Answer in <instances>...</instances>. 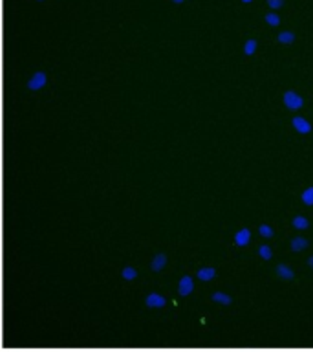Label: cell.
Listing matches in <instances>:
<instances>
[{"mask_svg":"<svg viewBox=\"0 0 313 352\" xmlns=\"http://www.w3.org/2000/svg\"><path fill=\"white\" fill-rule=\"evenodd\" d=\"M147 307L148 308L165 307V299L161 296H158V294H150V296L147 297Z\"/></svg>","mask_w":313,"mask_h":352,"instance_id":"cell-6","label":"cell"},{"mask_svg":"<svg viewBox=\"0 0 313 352\" xmlns=\"http://www.w3.org/2000/svg\"><path fill=\"white\" fill-rule=\"evenodd\" d=\"M214 275H216V270L214 268H203L198 272V279L211 280V279H214Z\"/></svg>","mask_w":313,"mask_h":352,"instance_id":"cell-10","label":"cell"},{"mask_svg":"<svg viewBox=\"0 0 313 352\" xmlns=\"http://www.w3.org/2000/svg\"><path fill=\"white\" fill-rule=\"evenodd\" d=\"M308 248V241L304 236H295L293 241H291V250L293 252H302V250H306Z\"/></svg>","mask_w":313,"mask_h":352,"instance_id":"cell-8","label":"cell"},{"mask_svg":"<svg viewBox=\"0 0 313 352\" xmlns=\"http://www.w3.org/2000/svg\"><path fill=\"white\" fill-rule=\"evenodd\" d=\"M277 274H279L280 279H284V280L295 279V275H293V270H291L290 266H286V264H279V266H277Z\"/></svg>","mask_w":313,"mask_h":352,"instance_id":"cell-5","label":"cell"},{"mask_svg":"<svg viewBox=\"0 0 313 352\" xmlns=\"http://www.w3.org/2000/svg\"><path fill=\"white\" fill-rule=\"evenodd\" d=\"M260 235L262 236H266V239H269V236H273V230H271V228H269V226H260Z\"/></svg>","mask_w":313,"mask_h":352,"instance_id":"cell-18","label":"cell"},{"mask_svg":"<svg viewBox=\"0 0 313 352\" xmlns=\"http://www.w3.org/2000/svg\"><path fill=\"white\" fill-rule=\"evenodd\" d=\"M44 82H46V74H44V72H37V74L30 79V82H27V88H30V90H38V88L44 87Z\"/></svg>","mask_w":313,"mask_h":352,"instance_id":"cell-2","label":"cell"},{"mask_svg":"<svg viewBox=\"0 0 313 352\" xmlns=\"http://www.w3.org/2000/svg\"><path fill=\"white\" fill-rule=\"evenodd\" d=\"M308 264H310V266H312V268H313V257L308 258Z\"/></svg>","mask_w":313,"mask_h":352,"instance_id":"cell-21","label":"cell"},{"mask_svg":"<svg viewBox=\"0 0 313 352\" xmlns=\"http://www.w3.org/2000/svg\"><path fill=\"white\" fill-rule=\"evenodd\" d=\"M255 50H257V41H247L246 43V48H244V52H246L247 55H253L255 54Z\"/></svg>","mask_w":313,"mask_h":352,"instance_id":"cell-17","label":"cell"},{"mask_svg":"<svg viewBox=\"0 0 313 352\" xmlns=\"http://www.w3.org/2000/svg\"><path fill=\"white\" fill-rule=\"evenodd\" d=\"M293 41H295V35L290 32H282L279 35V43H282V44H291Z\"/></svg>","mask_w":313,"mask_h":352,"instance_id":"cell-13","label":"cell"},{"mask_svg":"<svg viewBox=\"0 0 313 352\" xmlns=\"http://www.w3.org/2000/svg\"><path fill=\"white\" fill-rule=\"evenodd\" d=\"M176 2H181V0H176Z\"/></svg>","mask_w":313,"mask_h":352,"instance_id":"cell-22","label":"cell"},{"mask_svg":"<svg viewBox=\"0 0 313 352\" xmlns=\"http://www.w3.org/2000/svg\"><path fill=\"white\" fill-rule=\"evenodd\" d=\"M308 226H310L308 219H304V217H301V214L293 219V228H295V230H306Z\"/></svg>","mask_w":313,"mask_h":352,"instance_id":"cell-12","label":"cell"},{"mask_svg":"<svg viewBox=\"0 0 313 352\" xmlns=\"http://www.w3.org/2000/svg\"><path fill=\"white\" fill-rule=\"evenodd\" d=\"M269 6L271 8H279V6H282V0H269Z\"/></svg>","mask_w":313,"mask_h":352,"instance_id":"cell-20","label":"cell"},{"mask_svg":"<svg viewBox=\"0 0 313 352\" xmlns=\"http://www.w3.org/2000/svg\"><path fill=\"white\" fill-rule=\"evenodd\" d=\"M249 239H251V231L246 230V228L238 231V233L235 235V242L238 244V246H246L247 242H249Z\"/></svg>","mask_w":313,"mask_h":352,"instance_id":"cell-7","label":"cell"},{"mask_svg":"<svg viewBox=\"0 0 313 352\" xmlns=\"http://www.w3.org/2000/svg\"><path fill=\"white\" fill-rule=\"evenodd\" d=\"M258 253H260V257L266 258V261H269V258L273 257V252H271V248L269 246H260L258 248Z\"/></svg>","mask_w":313,"mask_h":352,"instance_id":"cell-15","label":"cell"},{"mask_svg":"<svg viewBox=\"0 0 313 352\" xmlns=\"http://www.w3.org/2000/svg\"><path fill=\"white\" fill-rule=\"evenodd\" d=\"M266 21H268V24H271V26H279V15H273V13H269L268 16H266Z\"/></svg>","mask_w":313,"mask_h":352,"instance_id":"cell-19","label":"cell"},{"mask_svg":"<svg viewBox=\"0 0 313 352\" xmlns=\"http://www.w3.org/2000/svg\"><path fill=\"white\" fill-rule=\"evenodd\" d=\"M246 2H249V0H246Z\"/></svg>","mask_w":313,"mask_h":352,"instance_id":"cell-23","label":"cell"},{"mask_svg":"<svg viewBox=\"0 0 313 352\" xmlns=\"http://www.w3.org/2000/svg\"><path fill=\"white\" fill-rule=\"evenodd\" d=\"M165 263H167V257H165L163 253H158V255L152 258V264H150V268H152L154 272H159V270L165 266Z\"/></svg>","mask_w":313,"mask_h":352,"instance_id":"cell-9","label":"cell"},{"mask_svg":"<svg viewBox=\"0 0 313 352\" xmlns=\"http://www.w3.org/2000/svg\"><path fill=\"white\" fill-rule=\"evenodd\" d=\"M284 103L288 109L291 110H299L304 104V101H302V98L299 96V94L295 92H286L284 94Z\"/></svg>","mask_w":313,"mask_h":352,"instance_id":"cell-1","label":"cell"},{"mask_svg":"<svg viewBox=\"0 0 313 352\" xmlns=\"http://www.w3.org/2000/svg\"><path fill=\"white\" fill-rule=\"evenodd\" d=\"M293 126H295L297 132H301V134L312 132V125H310L304 118H293Z\"/></svg>","mask_w":313,"mask_h":352,"instance_id":"cell-4","label":"cell"},{"mask_svg":"<svg viewBox=\"0 0 313 352\" xmlns=\"http://www.w3.org/2000/svg\"><path fill=\"white\" fill-rule=\"evenodd\" d=\"M213 301L216 302H222V305H231V296H227V294H222V292H216V294H213Z\"/></svg>","mask_w":313,"mask_h":352,"instance_id":"cell-11","label":"cell"},{"mask_svg":"<svg viewBox=\"0 0 313 352\" xmlns=\"http://www.w3.org/2000/svg\"><path fill=\"white\" fill-rule=\"evenodd\" d=\"M192 288H194V285H192L191 277H189V275H185V277H181L180 286H178V294L185 297V296H189V294H191Z\"/></svg>","mask_w":313,"mask_h":352,"instance_id":"cell-3","label":"cell"},{"mask_svg":"<svg viewBox=\"0 0 313 352\" xmlns=\"http://www.w3.org/2000/svg\"><path fill=\"white\" fill-rule=\"evenodd\" d=\"M123 279H126V280H132V279H136L137 277V272L134 268H130V266H126L125 270H123Z\"/></svg>","mask_w":313,"mask_h":352,"instance_id":"cell-14","label":"cell"},{"mask_svg":"<svg viewBox=\"0 0 313 352\" xmlns=\"http://www.w3.org/2000/svg\"><path fill=\"white\" fill-rule=\"evenodd\" d=\"M302 202L308 204V206H312L313 204V187L306 189V191L302 192Z\"/></svg>","mask_w":313,"mask_h":352,"instance_id":"cell-16","label":"cell"}]
</instances>
